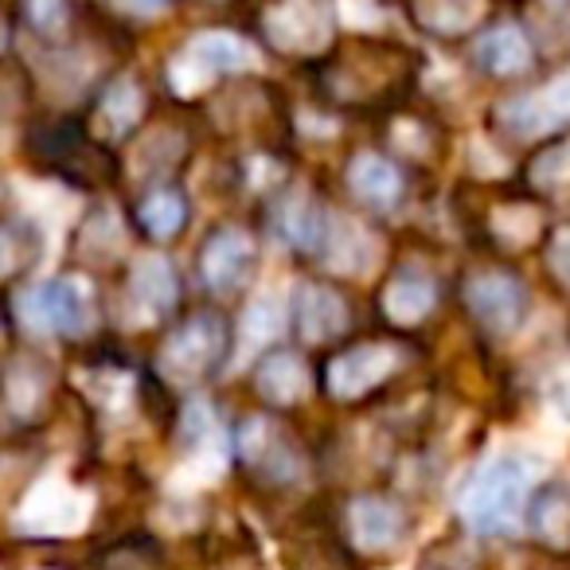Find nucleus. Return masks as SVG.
Here are the masks:
<instances>
[{
  "label": "nucleus",
  "mask_w": 570,
  "mask_h": 570,
  "mask_svg": "<svg viewBox=\"0 0 570 570\" xmlns=\"http://www.w3.org/2000/svg\"><path fill=\"white\" fill-rule=\"evenodd\" d=\"M539 535H547L551 543H570V504L562 497H551L543 508H539L535 520Z\"/></svg>",
  "instance_id": "c756f323"
},
{
  "label": "nucleus",
  "mask_w": 570,
  "mask_h": 570,
  "mask_svg": "<svg viewBox=\"0 0 570 570\" xmlns=\"http://www.w3.org/2000/svg\"><path fill=\"white\" fill-rule=\"evenodd\" d=\"M87 391L102 406H126L129 391H134V380H129L126 372H118V367H102V372H95L87 380Z\"/></svg>",
  "instance_id": "a878e982"
},
{
  "label": "nucleus",
  "mask_w": 570,
  "mask_h": 570,
  "mask_svg": "<svg viewBox=\"0 0 570 570\" xmlns=\"http://www.w3.org/2000/svg\"><path fill=\"white\" fill-rule=\"evenodd\" d=\"M325 227H328V215L305 191L294 199H285V207L277 212V235L289 246H297V250H321Z\"/></svg>",
  "instance_id": "6ab92c4d"
},
{
  "label": "nucleus",
  "mask_w": 570,
  "mask_h": 570,
  "mask_svg": "<svg viewBox=\"0 0 570 570\" xmlns=\"http://www.w3.org/2000/svg\"><path fill=\"white\" fill-rule=\"evenodd\" d=\"M20 266V243L9 227H0V277H9Z\"/></svg>",
  "instance_id": "c9c22d12"
},
{
  "label": "nucleus",
  "mask_w": 570,
  "mask_h": 570,
  "mask_svg": "<svg viewBox=\"0 0 570 570\" xmlns=\"http://www.w3.org/2000/svg\"><path fill=\"white\" fill-rule=\"evenodd\" d=\"M168 82H173L176 95L191 98V95H199V90L212 87L215 75L207 71V67L199 63L196 56H188V51H180V56H176L173 63H168Z\"/></svg>",
  "instance_id": "393cba45"
},
{
  "label": "nucleus",
  "mask_w": 570,
  "mask_h": 570,
  "mask_svg": "<svg viewBox=\"0 0 570 570\" xmlns=\"http://www.w3.org/2000/svg\"><path fill=\"white\" fill-rule=\"evenodd\" d=\"M141 223L153 238H173L184 227V199L168 188L149 191L141 204Z\"/></svg>",
  "instance_id": "5701e85b"
},
{
  "label": "nucleus",
  "mask_w": 570,
  "mask_h": 570,
  "mask_svg": "<svg viewBox=\"0 0 570 570\" xmlns=\"http://www.w3.org/2000/svg\"><path fill=\"white\" fill-rule=\"evenodd\" d=\"M227 333L215 317H191L184 328H176L168 336V344L160 348V372L173 383H196L204 372H212L215 360L223 356Z\"/></svg>",
  "instance_id": "39448f33"
},
{
  "label": "nucleus",
  "mask_w": 570,
  "mask_h": 570,
  "mask_svg": "<svg viewBox=\"0 0 570 570\" xmlns=\"http://www.w3.org/2000/svg\"><path fill=\"white\" fill-rule=\"evenodd\" d=\"M188 56H196L207 71L219 79V75H238V71H254L262 63L258 51L243 40V36H230V32H204L188 43Z\"/></svg>",
  "instance_id": "4468645a"
},
{
  "label": "nucleus",
  "mask_w": 570,
  "mask_h": 570,
  "mask_svg": "<svg viewBox=\"0 0 570 570\" xmlns=\"http://www.w3.org/2000/svg\"><path fill=\"white\" fill-rule=\"evenodd\" d=\"M476 63L489 75H523L531 67V43L515 24H500L476 40Z\"/></svg>",
  "instance_id": "2eb2a0df"
},
{
  "label": "nucleus",
  "mask_w": 570,
  "mask_h": 570,
  "mask_svg": "<svg viewBox=\"0 0 570 570\" xmlns=\"http://www.w3.org/2000/svg\"><path fill=\"white\" fill-rule=\"evenodd\" d=\"M547 411H551V419L559 426L570 430V367L547 383Z\"/></svg>",
  "instance_id": "2f4dec72"
},
{
  "label": "nucleus",
  "mask_w": 570,
  "mask_h": 570,
  "mask_svg": "<svg viewBox=\"0 0 570 570\" xmlns=\"http://www.w3.org/2000/svg\"><path fill=\"white\" fill-rule=\"evenodd\" d=\"M352 535L364 551L391 547L403 535V512L383 497H364L352 504Z\"/></svg>",
  "instance_id": "dca6fc26"
},
{
  "label": "nucleus",
  "mask_w": 570,
  "mask_h": 570,
  "mask_svg": "<svg viewBox=\"0 0 570 570\" xmlns=\"http://www.w3.org/2000/svg\"><path fill=\"white\" fill-rule=\"evenodd\" d=\"M262 24L277 51H294V56H317L333 40V20L321 0H277Z\"/></svg>",
  "instance_id": "20e7f679"
},
{
  "label": "nucleus",
  "mask_w": 570,
  "mask_h": 570,
  "mask_svg": "<svg viewBox=\"0 0 570 570\" xmlns=\"http://www.w3.org/2000/svg\"><path fill=\"white\" fill-rule=\"evenodd\" d=\"M348 184L352 196L367 207H395L399 196H403V176L380 153H360L348 165Z\"/></svg>",
  "instance_id": "f8f14e48"
},
{
  "label": "nucleus",
  "mask_w": 570,
  "mask_h": 570,
  "mask_svg": "<svg viewBox=\"0 0 570 570\" xmlns=\"http://www.w3.org/2000/svg\"><path fill=\"white\" fill-rule=\"evenodd\" d=\"M325 266L333 274H372L375 262H380V238L356 219H341V215H328L325 227Z\"/></svg>",
  "instance_id": "1a4fd4ad"
},
{
  "label": "nucleus",
  "mask_w": 570,
  "mask_h": 570,
  "mask_svg": "<svg viewBox=\"0 0 570 570\" xmlns=\"http://www.w3.org/2000/svg\"><path fill=\"white\" fill-rule=\"evenodd\" d=\"M28 20L36 24V32L59 36L67 28V4L63 0H28Z\"/></svg>",
  "instance_id": "7c9ffc66"
},
{
  "label": "nucleus",
  "mask_w": 570,
  "mask_h": 570,
  "mask_svg": "<svg viewBox=\"0 0 570 570\" xmlns=\"http://www.w3.org/2000/svg\"><path fill=\"white\" fill-rule=\"evenodd\" d=\"M414 12L430 32L458 36L484 17V0H414Z\"/></svg>",
  "instance_id": "412c9836"
},
{
  "label": "nucleus",
  "mask_w": 570,
  "mask_h": 570,
  "mask_svg": "<svg viewBox=\"0 0 570 570\" xmlns=\"http://www.w3.org/2000/svg\"><path fill=\"white\" fill-rule=\"evenodd\" d=\"M90 508H95V500L82 489L67 484L63 476H43L20 504L17 528L32 531V535H75L87 528Z\"/></svg>",
  "instance_id": "7ed1b4c3"
},
{
  "label": "nucleus",
  "mask_w": 570,
  "mask_h": 570,
  "mask_svg": "<svg viewBox=\"0 0 570 570\" xmlns=\"http://www.w3.org/2000/svg\"><path fill=\"white\" fill-rule=\"evenodd\" d=\"M20 317L36 333H87L95 321V294L82 277H56L20 294Z\"/></svg>",
  "instance_id": "f03ea898"
},
{
  "label": "nucleus",
  "mask_w": 570,
  "mask_h": 570,
  "mask_svg": "<svg viewBox=\"0 0 570 570\" xmlns=\"http://www.w3.org/2000/svg\"><path fill=\"white\" fill-rule=\"evenodd\" d=\"M0 48H4V24H0Z\"/></svg>",
  "instance_id": "4c0bfd02"
},
{
  "label": "nucleus",
  "mask_w": 570,
  "mask_h": 570,
  "mask_svg": "<svg viewBox=\"0 0 570 570\" xmlns=\"http://www.w3.org/2000/svg\"><path fill=\"white\" fill-rule=\"evenodd\" d=\"M547 262H551V269L562 277V282L570 285V227L554 230L551 246H547Z\"/></svg>",
  "instance_id": "473e14b6"
},
{
  "label": "nucleus",
  "mask_w": 570,
  "mask_h": 570,
  "mask_svg": "<svg viewBox=\"0 0 570 570\" xmlns=\"http://www.w3.org/2000/svg\"><path fill=\"white\" fill-rule=\"evenodd\" d=\"M341 9H344V20L356 28H375L383 20L380 4L375 0H341Z\"/></svg>",
  "instance_id": "72a5a7b5"
},
{
  "label": "nucleus",
  "mask_w": 570,
  "mask_h": 570,
  "mask_svg": "<svg viewBox=\"0 0 570 570\" xmlns=\"http://www.w3.org/2000/svg\"><path fill=\"white\" fill-rule=\"evenodd\" d=\"M129 297L145 313V321L160 317L176 305V274L168 258L160 254H141L134 262V277H129Z\"/></svg>",
  "instance_id": "9b49d317"
},
{
  "label": "nucleus",
  "mask_w": 570,
  "mask_h": 570,
  "mask_svg": "<svg viewBox=\"0 0 570 570\" xmlns=\"http://www.w3.org/2000/svg\"><path fill=\"white\" fill-rule=\"evenodd\" d=\"M465 302L473 309V317L481 321L489 333H512L523 321V309H528V294L523 285L508 274H476L473 282L465 285Z\"/></svg>",
  "instance_id": "423d86ee"
},
{
  "label": "nucleus",
  "mask_w": 570,
  "mask_h": 570,
  "mask_svg": "<svg viewBox=\"0 0 570 570\" xmlns=\"http://www.w3.org/2000/svg\"><path fill=\"white\" fill-rule=\"evenodd\" d=\"M531 176H535L539 188L547 191H559L570 184V141L559 145V149L543 153V157L535 160V168H531Z\"/></svg>",
  "instance_id": "cd10ccee"
},
{
  "label": "nucleus",
  "mask_w": 570,
  "mask_h": 570,
  "mask_svg": "<svg viewBox=\"0 0 570 570\" xmlns=\"http://www.w3.org/2000/svg\"><path fill=\"white\" fill-rule=\"evenodd\" d=\"M258 395L266 403H277V406H294L309 395L313 380H309V367L294 356V352H274L258 364Z\"/></svg>",
  "instance_id": "ddd939ff"
},
{
  "label": "nucleus",
  "mask_w": 570,
  "mask_h": 570,
  "mask_svg": "<svg viewBox=\"0 0 570 570\" xmlns=\"http://www.w3.org/2000/svg\"><path fill=\"white\" fill-rule=\"evenodd\" d=\"M87 254L90 258H102V262H110L114 254H118V246H121V227H118V219H114V212H102L95 223L87 227Z\"/></svg>",
  "instance_id": "bb28decb"
},
{
  "label": "nucleus",
  "mask_w": 570,
  "mask_h": 570,
  "mask_svg": "<svg viewBox=\"0 0 570 570\" xmlns=\"http://www.w3.org/2000/svg\"><path fill=\"white\" fill-rule=\"evenodd\" d=\"M121 4H126V9H134V12H157L165 0H121Z\"/></svg>",
  "instance_id": "e433bc0d"
},
{
  "label": "nucleus",
  "mask_w": 570,
  "mask_h": 570,
  "mask_svg": "<svg viewBox=\"0 0 570 570\" xmlns=\"http://www.w3.org/2000/svg\"><path fill=\"white\" fill-rule=\"evenodd\" d=\"M254 258H258L254 238L238 227H227L204 246L199 269H204V282L212 285L215 294H235V289H243L250 282Z\"/></svg>",
  "instance_id": "0eeeda50"
},
{
  "label": "nucleus",
  "mask_w": 570,
  "mask_h": 570,
  "mask_svg": "<svg viewBox=\"0 0 570 570\" xmlns=\"http://www.w3.org/2000/svg\"><path fill=\"white\" fill-rule=\"evenodd\" d=\"M141 114H145L141 87H137L134 79H121L106 90L102 106H98V129H102L106 137H126L129 129L141 121Z\"/></svg>",
  "instance_id": "aec40b11"
},
{
  "label": "nucleus",
  "mask_w": 570,
  "mask_h": 570,
  "mask_svg": "<svg viewBox=\"0 0 570 570\" xmlns=\"http://www.w3.org/2000/svg\"><path fill=\"white\" fill-rule=\"evenodd\" d=\"M297 328L309 344H325L348 328L344 297L328 285H305L297 294Z\"/></svg>",
  "instance_id": "9d476101"
},
{
  "label": "nucleus",
  "mask_w": 570,
  "mask_h": 570,
  "mask_svg": "<svg viewBox=\"0 0 570 570\" xmlns=\"http://www.w3.org/2000/svg\"><path fill=\"white\" fill-rule=\"evenodd\" d=\"M539 461L520 450L492 453L461 492V515L476 535H504L520 523L535 489Z\"/></svg>",
  "instance_id": "f257e3e1"
},
{
  "label": "nucleus",
  "mask_w": 570,
  "mask_h": 570,
  "mask_svg": "<svg viewBox=\"0 0 570 570\" xmlns=\"http://www.w3.org/2000/svg\"><path fill=\"white\" fill-rule=\"evenodd\" d=\"M492 230L512 246L535 243L539 215L531 212V207H497V212H492Z\"/></svg>",
  "instance_id": "b1692460"
},
{
  "label": "nucleus",
  "mask_w": 570,
  "mask_h": 570,
  "mask_svg": "<svg viewBox=\"0 0 570 570\" xmlns=\"http://www.w3.org/2000/svg\"><path fill=\"white\" fill-rule=\"evenodd\" d=\"M535 98H539V106H543L547 121H551L554 129L567 126V121H570V71L554 75V79L547 82Z\"/></svg>",
  "instance_id": "c85d7f7f"
},
{
  "label": "nucleus",
  "mask_w": 570,
  "mask_h": 570,
  "mask_svg": "<svg viewBox=\"0 0 570 570\" xmlns=\"http://www.w3.org/2000/svg\"><path fill=\"white\" fill-rule=\"evenodd\" d=\"M469 153H473V173H481V176H500V173H504V160L492 157V149L484 141H473V145H469Z\"/></svg>",
  "instance_id": "f704fd0d"
},
{
  "label": "nucleus",
  "mask_w": 570,
  "mask_h": 570,
  "mask_svg": "<svg viewBox=\"0 0 570 570\" xmlns=\"http://www.w3.org/2000/svg\"><path fill=\"white\" fill-rule=\"evenodd\" d=\"M438 302V289L426 274H399L383 289V313L395 325H419Z\"/></svg>",
  "instance_id": "f3484780"
},
{
  "label": "nucleus",
  "mask_w": 570,
  "mask_h": 570,
  "mask_svg": "<svg viewBox=\"0 0 570 570\" xmlns=\"http://www.w3.org/2000/svg\"><path fill=\"white\" fill-rule=\"evenodd\" d=\"M285 325H289L285 297L277 294V289L258 294L243 309V321H238V341H243V352H254V348H266V344H274L277 336L285 333Z\"/></svg>",
  "instance_id": "a211bd4d"
},
{
  "label": "nucleus",
  "mask_w": 570,
  "mask_h": 570,
  "mask_svg": "<svg viewBox=\"0 0 570 570\" xmlns=\"http://www.w3.org/2000/svg\"><path fill=\"white\" fill-rule=\"evenodd\" d=\"M497 118L504 121V129L520 141H531V137H543L551 134V121H547L543 106H539L535 95H520V98H508V102L497 106Z\"/></svg>",
  "instance_id": "4be33fe9"
},
{
  "label": "nucleus",
  "mask_w": 570,
  "mask_h": 570,
  "mask_svg": "<svg viewBox=\"0 0 570 570\" xmlns=\"http://www.w3.org/2000/svg\"><path fill=\"white\" fill-rule=\"evenodd\" d=\"M399 364V352L387 344H360L328 364V391L336 399H360L372 387H380Z\"/></svg>",
  "instance_id": "6e6552de"
}]
</instances>
